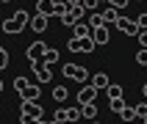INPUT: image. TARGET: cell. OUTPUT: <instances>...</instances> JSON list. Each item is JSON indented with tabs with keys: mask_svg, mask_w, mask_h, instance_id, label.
<instances>
[{
	"mask_svg": "<svg viewBox=\"0 0 147 124\" xmlns=\"http://www.w3.org/2000/svg\"><path fill=\"white\" fill-rule=\"evenodd\" d=\"M103 17H106V25H111V22L117 25V19H119V17H122V14H119V8H114V6H108L106 11H103Z\"/></svg>",
	"mask_w": 147,
	"mask_h": 124,
	"instance_id": "16",
	"label": "cell"
},
{
	"mask_svg": "<svg viewBox=\"0 0 147 124\" xmlns=\"http://www.w3.org/2000/svg\"><path fill=\"white\" fill-rule=\"evenodd\" d=\"M14 88H17V94H20V99H39V94H42V88L36 83H31L28 77H17Z\"/></svg>",
	"mask_w": 147,
	"mask_h": 124,
	"instance_id": "1",
	"label": "cell"
},
{
	"mask_svg": "<svg viewBox=\"0 0 147 124\" xmlns=\"http://www.w3.org/2000/svg\"><path fill=\"white\" fill-rule=\"evenodd\" d=\"M20 124H36V121H33L31 116H22V113H20Z\"/></svg>",
	"mask_w": 147,
	"mask_h": 124,
	"instance_id": "33",
	"label": "cell"
},
{
	"mask_svg": "<svg viewBox=\"0 0 147 124\" xmlns=\"http://www.w3.org/2000/svg\"><path fill=\"white\" fill-rule=\"evenodd\" d=\"M81 3H83V6H86V11H94L100 0H81Z\"/></svg>",
	"mask_w": 147,
	"mask_h": 124,
	"instance_id": "30",
	"label": "cell"
},
{
	"mask_svg": "<svg viewBox=\"0 0 147 124\" xmlns=\"http://www.w3.org/2000/svg\"><path fill=\"white\" fill-rule=\"evenodd\" d=\"M136 116H139L142 121H147V102H139L136 105Z\"/></svg>",
	"mask_w": 147,
	"mask_h": 124,
	"instance_id": "26",
	"label": "cell"
},
{
	"mask_svg": "<svg viewBox=\"0 0 147 124\" xmlns=\"http://www.w3.org/2000/svg\"><path fill=\"white\" fill-rule=\"evenodd\" d=\"M8 58H11V55H8V50L3 47V50H0V69H6V66H8Z\"/></svg>",
	"mask_w": 147,
	"mask_h": 124,
	"instance_id": "28",
	"label": "cell"
},
{
	"mask_svg": "<svg viewBox=\"0 0 147 124\" xmlns=\"http://www.w3.org/2000/svg\"><path fill=\"white\" fill-rule=\"evenodd\" d=\"M81 113H83V119H86V121H94V119H97V105H94V102L81 105Z\"/></svg>",
	"mask_w": 147,
	"mask_h": 124,
	"instance_id": "15",
	"label": "cell"
},
{
	"mask_svg": "<svg viewBox=\"0 0 147 124\" xmlns=\"http://www.w3.org/2000/svg\"><path fill=\"white\" fill-rule=\"evenodd\" d=\"M69 17H72L75 22H83V17H86V6H83V3H78V6H72V11H69Z\"/></svg>",
	"mask_w": 147,
	"mask_h": 124,
	"instance_id": "17",
	"label": "cell"
},
{
	"mask_svg": "<svg viewBox=\"0 0 147 124\" xmlns=\"http://www.w3.org/2000/svg\"><path fill=\"white\" fill-rule=\"evenodd\" d=\"M47 66H53V64H58V50L56 47H47V52H45V58H42Z\"/></svg>",
	"mask_w": 147,
	"mask_h": 124,
	"instance_id": "18",
	"label": "cell"
},
{
	"mask_svg": "<svg viewBox=\"0 0 147 124\" xmlns=\"http://www.w3.org/2000/svg\"><path fill=\"white\" fill-rule=\"evenodd\" d=\"M89 124H100V121H89Z\"/></svg>",
	"mask_w": 147,
	"mask_h": 124,
	"instance_id": "36",
	"label": "cell"
},
{
	"mask_svg": "<svg viewBox=\"0 0 147 124\" xmlns=\"http://www.w3.org/2000/svg\"><path fill=\"white\" fill-rule=\"evenodd\" d=\"M119 119H122V121H133V119H139V116H136V107H125V110H119Z\"/></svg>",
	"mask_w": 147,
	"mask_h": 124,
	"instance_id": "19",
	"label": "cell"
},
{
	"mask_svg": "<svg viewBox=\"0 0 147 124\" xmlns=\"http://www.w3.org/2000/svg\"><path fill=\"white\" fill-rule=\"evenodd\" d=\"M56 6H58V0H36V14L56 17Z\"/></svg>",
	"mask_w": 147,
	"mask_h": 124,
	"instance_id": "9",
	"label": "cell"
},
{
	"mask_svg": "<svg viewBox=\"0 0 147 124\" xmlns=\"http://www.w3.org/2000/svg\"><path fill=\"white\" fill-rule=\"evenodd\" d=\"M47 22H50V17H45V14H36L31 19V31H36V33H45L47 31Z\"/></svg>",
	"mask_w": 147,
	"mask_h": 124,
	"instance_id": "12",
	"label": "cell"
},
{
	"mask_svg": "<svg viewBox=\"0 0 147 124\" xmlns=\"http://www.w3.org/2000/svg\"><path fill=\"white\" fill-rule=\"evenodd\" d=\"M136 64H139V66H147V47H142L139 52H136Z\"/></svg>",
	"mask_w": 147,
	"mask_h": 124,
	"instance_id": "27",
	"label": "cell"
},
{
	"mask_svg": "<svg viewBox=\"0 0 147 124\" xmlns=\"http://www.w3.org/2000/svg\"><path fill=\"white\" fill-rule=\"evenodd\" d=\"M3 3H8V0H3Z\"/></svg>",
	"mask_w": 147,
	"mask_h": 124,
	"instance_id": "38",
	"label": "cell"
},
{
	"mask_svg": "<svg viewBox=\"0 0 147 124\" xmlns=\"http://www.w3.org/2000/svg\"><path fill=\"white\" fill-rule=\"evenodd\" d=\"M53 119H56V124H64V121H69V119H67V107H58L56 113H53Z\"/></svg>",
	"mask_w": 147,
	"mask_h": 124,
	"instance_id": "24",
	"label": "cell"
},
{
	"mask_svg": "<svg viewBox=\"0 0 147 124\" xmlns=\"http://www.w3.org/2000/svg\"><path fill=\"white\" fill-rule=\"evenodd\" d=\"M117 28H119L125 36H139L142 33V25L133 22V19H128V17H119V19H117Z\"/></svg>",
	"mask_w": 147,
	"mask_h": 124,
	"instance_id": "6",
	"label": "cell"
},
{
	"mask_svg": "<svg viewBox=\"0 0 147 124\" xmlns=\"http://www.w3.org/2000/svg\"><path fill=\"white\" fill-rule=\"evenodd\" d=\"M142 94H144V97H147V83H144V86H142Z\"/></svg>",
	"mask_w": 147,
	"mask_h": 124,
	"instance_id": "35",
	"label": "cell"
},
{
	"mask_svg": "<svg viewBox=\"0 0 147 124\" xmlns=\"http://www.w3.org/2000/svg\"><path fill=\"white\" fill-rule=\"evenodd\" d=\"M61 74L69 77V80H78V83H86V77H89L86 66H81V64H64L61 66Z\"/></svg>",
	"mask_w": 147,
	"mask_h": 124,
	"instance_id": "2",
	"label": "cell"
},
{
	"mask_svg": "<svg viewBox=\"0 0 147 124\" xmlns=\"http://www.w3.org/2000/svg\"><path fill=\"white\" fill-rule=\"evenodd\" d=\"M45 52H47V44H45V41H31L28 50H25V58H28L31 64H36V61L45 58Z\"/></svg>",
	"mask_w": 147,
	"mask_h": 124,
	"instance_id": "5",
	"label": "cell"
},
{
	"mask_svg": "<svg viewBox=\"0 0 147 124\" xmlns=\"http://www.w3.org/2000/svg\"><path fill=\"white\" fill-rule=\"evenodd\" d=\"M33 74H36V83H50L53 80V72H50V66L45 64V61H36V64H31Z\"/></svg>",
	"mask_w": 147,
	"mask_h": 124,
	"instance_id": "7",
	"label": "cell"
},
{
	"mask_svg": "<svg viewBox=\"0 0 147 124\" xmlns=\"http://www.w3.org/2000/svg\"><path fill=\"white\" fill-rule=\"evenodd\" d=\"M108 105H111V110H117V113L128 107V105H125V99H122V97H117V99H108Z\"/></svg>",
	"mask_w": 147,
	"mask_h": 124,
	"instance_id": "21",
	"label": "cell"
},
{
	"mask_svg": "<svg viewBox=\"0 0 147 124\" xmlns=\"http://www.w3.org/2000/svg\"><path fill=\"white\" fill-rule=\"evenodd\" d=\"M89 83L94 86V88H108V86H111V80H108V74H106V72H97Z\"/></svg>",
	"mask_w": 147,
	"mask_h": 124,
	"instance_id": "14",
	"label": "cell"
},
{
	"mask_svg": "<svg viewBox=\"0 0 147 124\" xmlns=\"http://www.w3.org/2000/svg\"><path fill=\"white\" fill-rule=\"evenodd\" d=\"M128 3H131V0H108V6H114V8H119V11H122V8L128 6Z\"/></svg>",
	"mask_w": 147,
	"mask_h": 124,
	"instance_id": "29",
	"label": "cell"
},
{
	"mask_svg": "<svg viewBox=\"0 0 147 124\" xmlns=\"http://www.w3.org/2000/svg\"><path fill=\"white\" fill-rule=\"evenodd\" d=\"M20 113H22V116H31L33 121H39L42 116H45L36 99H22V102H20Z\"/></svg>",
	"mask_w": 147,
	"mask_h": 124,
	"instance_id": "4",
	"label": "cell"
},
{
	"mask_svg": "<svg viewBox=\"0 0 147 124\" xmlns=\"http://www.w3.org/2000/svg\"><path fill=\"white\" fill-rule=\"evenodd\" d=\"M92 33H94V28H92L89 22H78L72 28V36H75V39H89Z\"/></svg>",
	"mask_w": 147,
	"mask_h": 124,
	"instance_id": "11",
	"label": "cell"
},
{
	"mask_svg": "<svg viewBox=\"0 0 147 124\" xmlns=\"http://www.w3.org/2000/svg\"><path fill=\"white\" fill-rule=\"evenodd\" d=\"M53 99H56V102H67V88L64 86H56V88H53Z\"/></svg>",
	"mask_w": 147,
	"mask_h": 124,
	"instance_id": "20",
	"label": "cell"
},
{
	"mask_svg": "<svg viewBox=\"0 0 147 124\" xmlns=\"http://www.w3.org/2000/svg\"><path fill=\"white\" fill-rule=\"evenodd\" d=\"M94 47H97V41L92 39V36L89 39H75L72 36V39L67 41V50H69V52H92Z\"/></svg>",
	"mask_w": 147,
	"mask_h": 124,
	"instance_id": "3",
	"label": "cell"
},
{
	"mask_svg": "<svg viewBox=\"0 0 147 124\" xmlns=\"http://www.w3.org/2000/svg\"><path fill=\"white\" fill-rule=\"evenodd\" d=\"M0 28H3V33H8V36H14V33H22L25 28H28V25H25V22H20V19H14V17H11V19H6V22L0 25Z\"/></svg>",
	"mask_w": 147,
	"mask_h": 124,
	"instance_id": "10",
	"label": "cell"
},
{
	"mask_svg": "<svg viewBox=\"0 0 147 124\" xmlns=\"http://www.w3.org/2000/svg\"><path fill=\"white\" fill-rule=\"evenodd\" d=\"M136 39H139V44H142V47H147V31H142Z\"/></svg>",
	"mask_w": 147,
	"mask_h": 124,
	"instance_id": "32",
	"label": "cell"
},
{
	"mask_svg": "<svg viewBox=\"0 0 147 124\" xmlns=\"http://www.w3.org/2000/svg\"><path fill=\"white\" fill-rule=\"evenodd\" d=\"M64 124H72V121H64Z\"/></svg>",
	"mask_w": 147,
	"mask_h": 124,
	"instance_id": "37",
	"label": "cell"
},
{
	"mask_svg": "<svg viewBox=\"0 0 147 124\" xmlns=\"http://www.w3.org/2000/svg\"><path fill=\"white\" fill-rule=\"evenodd\" d=\"M81 107H67V119H69V121H78V119H81Z\"/></svg>",
	"mask_w": 147,
	"mask_h": 124,
	"instance_id": "25",
	"label": "cell"
},
{
	"mask_svg": "<svg viewBox=\"0 0 147 124\" xmlns=\"http://www.w3.org/2000/svg\"><path fill=\"white\" fill-rule=\"evenodd\" d=\"M92 39L97 41V44H108V25H100V28H94V33H92Z\"/></svg>",
	"mask_w": 147,
	"mask_h": 124,
	"instance_id": "13",
	"label": "cell"
},
{
	"mask_svg": "<svg viewBox=\"0 0 147 124\" xmlns=\"http://www.w3.org/2000/svg\"><path fill=\"white\" fill-rule=\"evenodd\" d=\"M117 97H122V86L111 83V86H108V99H117Z\"/></svg>",
	"mask_w": 147,
	"mask_h": 124,
	"instance_id": "22",
	"label": "cell"
},
{
	"mask_svg": "<svg viewBox=\"0 0 147 124\" xmlns=\"http://www.w3.org/2000/svg\"><path fill=\"white\" fill-rule=\"evenodd\" d=\"M136 22L142 25V31H147V14H139V17H136Z\"/></svg>",
	"mask_w": 147,
	"mask_h": 124,
	"instance_id": "31",
	"label": "cell"
},
{
	"mask_svg": "<svg viewBox=\"0 0 147 124\" xmlns=\"http://www.w3.org/2000/svg\"><path fill=\"white\" fill-rule=\"evenodd\" d=\"M67 3H69V6H78V3H81V0H67Z\"/></svg>",
	"mask_w": 147,
	"mask_h": 124,
	"instance_id": "34",
	"label": "cell"
},
{
	"mask_svg": "<svg viewBox=\"0 0 147 124\" xmlns=\"http://www.w3.org/2000/svg\"><path fill=\"white\" fill-rule=\"evenodd\" d=\"M89 25H92V28H100V25H106V17H103V14H92L89 17Z\"/></svg>",
	"mask_w": 147,
	"mask_h": 124,
	"instance_id": "23",
	"label": "cell"
},
{
	"mask_svg": "<svg viewBox=\"0 0 147 124\" xmlns=\"http://www.w3.org/2000/svg\"><path fill=\"white\" fill-rule=\"evenodd\" d=\"M97 91L100 88H94V86H83L81 91H78V102H81V105H89V102H94V99H97Z\"/></svg>",
	"mask_w": 147,
	"mask_h": 124,
	"instance_id": "8",
	"label": "cell"
}]
</instances>
